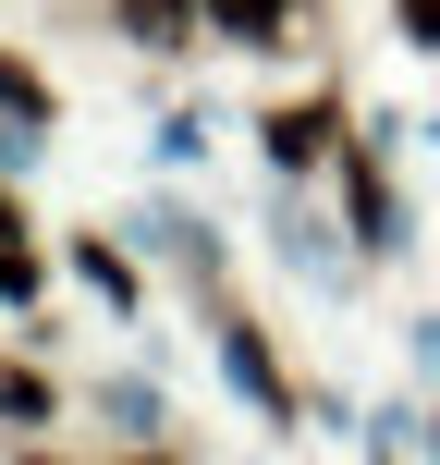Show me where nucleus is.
<instances>
[{"instance_id": "1", "label": "nucleus", "mask_w": 440, "mask_h": 465, "mask_svg": "<svg viewBox=\"0 0 440 465\" xmlns=\"http://www.w3.org/2000/svg\"><path fill=\"white\" fill-rule=\"evenodd\" d=\"M196 13H209L220 37H281V13H294V0H196Z\"/></svg>"}, {"instance_id": "2", "label": "nucleus", "mask_w": 440, "mask_h": 465, "mask_svg": "<svg viewBox=\"0 0 440 465\" xmlns=\"http://www.w3.org/2000/svg\"><path fill=\"white\" fill-rule=\"evenodd\" d=\"M24 282H37V232H24V209L0 196V294H24Z\"/></svg>"}, {"instance_id": "3", "label": "nucleus", "mask_w": 440, "mask_h": 465, "mask_svg": "<svg viewBox=\"0 0 440 465\" xmlns=\"http://www.w3.org/2000/svg\"><path fill=\"white\" fill-rule=\"evenodd\" d=\"M122 25H135V37H160V49H171V37H184L196 13H184V0H122Z\"/></svg>"}, {"instance_id": "4", "label": "nucleus", "mask_w": 440, "mask_h": 465, "mask_svg": "<svg viewBox=\"0 0 440 465\" xmlns=\"http://www.w3.org/2000/svg\"><path fill=\"white\" fill-rule=\"evenodd\" d=\"M318 135H330L318 111H281V123H269V147H281V160H318Z\"/></svg>"}, {"instance_id": "5", "label": "nucleus", "mask_w": 440, "mask_h": 465, "mask_svg": "<svg viewBox=\"0 0 440 465\" xmlns=\"http://www.w3.org/2000/svg\"><path fill=\"white\" fill-rule=\"evenodd\" d=\"M404 25H416V37H440V0H404Z\"/></svg>"}]
</instances>
